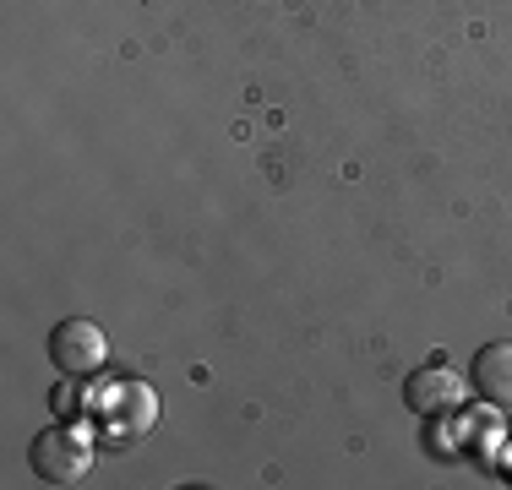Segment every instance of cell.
Masks as SVG:
<instances>
[{"instance_id":"obj_2","label":"cell","mask_w":512,"mask_h":490,"mask_svg":"<svg viewBox=\"0 0 512 490\" xmlns=\"http://www.w3.org/2000/svg\"><path fill=\"white\" fill-rule=\"evenodd\" d=\"M28 463H33V474H39V480L71 485L82 469H88V441H82L77 431H60V425H50V431L33 436Z\"/></svg>"},{"instance_id":"obj_5","label":"cell","mask_w":512,"mask_h":490,"mask_svg":"<svg viewBox=\"0 0 512 490\" xmlns=\"http://www.w3.org/2000/svg\"><path fill=\"white\" fill-rule=\"evenodd\" d=\"M507 469H512V447H507Z\"/></svg>"},{"instance_id":"obj_3","label":"cell","mask_w":512,"mask_h":490,"mask_svg":"<svg viewBox=\"0 0 512 490\" xmlns=\"http://www.w3.org/2000/svg\"><path fill=\"white\" fill-rule=\"evenodd\" d=\"M404 392H409V409H420V414H447V409H458L463 382L447 371L442 360H436V365H420V371L409 376Z\"/></svg>"},{"instance_id":"obj_1","label":"cell","mask_w":512,"mask_h":490,"mask_svg":"<svg viewBox=\"0 0 512 490\" xmlns=\"http://www.w3.org/2000/svg\"><path fill=\"white\" fill-rule=\"evenodd\" d=\"M104 354H109V338H104L99 322H88V316H66V322H55L50 360L66 376H93L104 365Z\"/></svg>"},{"instance_id":"obj_4","label":"cell","mask_w":512,"mask_h":490,"mask_svg":"<svg viewBox=\"0 0 512 490\" xmlns=\"http://www.w3.org/2000/svg\"><path fill=\"white\" fill-rule=\"evenodd\" d=\"M469 382L485 403H512V343H485L469 365Z\"/></svg>"}]
</instances>
